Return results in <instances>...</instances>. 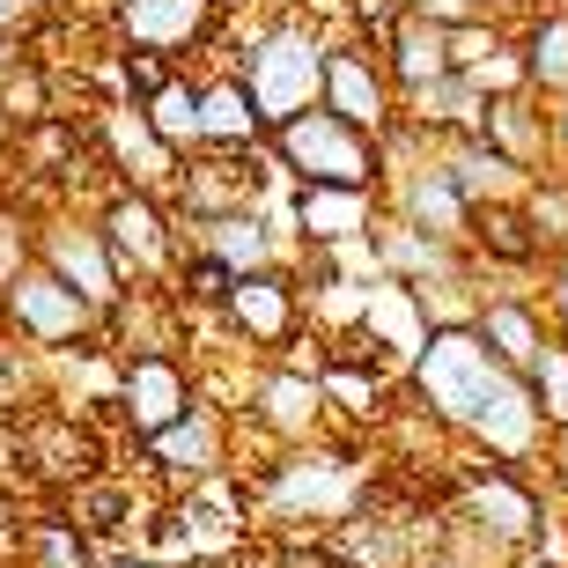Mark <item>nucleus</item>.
<instances>
[{"label": "nucleus", "instance_id": "c9c22d12", "mask_svg": "<svg viewBox=\"0 0 568 568\" xmlns=\"http://www.w3.org/2000/svg\"><path fill=\"white\" fill-rule=\"evenodd\" d=\"M111 568H155V561H111Z\"/></svg>", "mask_w": 568, "mask_h": 568}, {"label": "nucleus", "instance_id": "473e14b6", "mask_svg": "<svg viewBox=\"0 0 568 568\" xmlns=\"http://www.w3.org/2000/svg\"><path fill=\"white\" fill-rule=\"evenodd\" d=\"M163 82H170V67L155 60V52H126V89L141 97V104H148V97H155Z\"/></svg>", "mask_w": 568, "mask_h": 568}, {"label": "nucleus", "instance_id": "ddd939ff", "mask_svg": "<svg viewBox=\"0 0 568 568\" xmlns=\"http://www.w3.org/2000/svg\"><path fill=\"white\" fill-rule=\"evenodd\" d=\"M192 377L178 369V355H133L126 377H119V414H126V428L141 443H155L163 428H178L192 414Z\"/></svg>", "mask_w": 568, "mask_h": 568}, {"label": "nucleus", "instance_id": "6e6552de", "mask_svg": "<svg viewBox=\"0 0 568 568\" xmlns=\"http://www.w3.org/2000/svg\"><path fill=\"white\" fill-rule=\"evenodd\" d=\"M384 222V192H339V185H295L288 230L303 252H347V244H369Z\"/></svg>", "mask_w": 568, "mask_h": 568}, {"label": "nucleus", "instance_id": "b1692460", "mask_svg": "<svg viewBox=\"0 0 568 568\" xmlns=\"http://www.w3.org/2000/svg\"><path fill=\"white\" fill-rule=\"evenodd\" d=\"M377 60H384V74H392V89H399V97H414V89H428V82H443V74H450V30L406 16L399 30L377 44Z\"/></svg>", "mask_w": 568, "mask_h": 568}, {"label": "nucleus", "instance_id": "5701e85b", "mask_svg": "<svg viewBox=\"0 0 568 568\" xmlns=\"http://www.w3.org/2000/svg\"><path fill=\"white\" fill-rule=\"evenodd\" d=\"M517 60H525V89L539 104L568 97V8H531V22L517 30Z\"/></svg>", "mask_w": 568, "mask_h": 568}, {"label": "nucleus", "instance_id": "bb28decb", "mask_svg": "<svg viewBox=\"0 0 568 568\" xmlns=\"http://www.w3.org/2000/svg\"><path fill=\"white\" fill-rule=\"evenodd\" d=\"M141 111V126L155 133V141L170 148V155H185V148H200V82H185V74H170L148 104H133Z\"/></svg>", "mask_w": 568, "mask_h": 568}, {"label": "nucleus", "instance_id": "c85d7f7f", "mask_svg": "<svg viewBox=\"0 0 568 568\" xmlns=\"http://www.w3.org/2000/svg\"><path fill=\"white\" fill-rule=\"evenodd\" d=\"M525 384H531V406H539L547 436H561L568 428V339H547V355H539V369Z\"/></svg>", "mask_w": 568, "mask_h": 568}, {"label": "nucleus", "instance_id": "a878e982", "mask_svg": "<svg viewBox=\"0 0 568 568\" xmlns=\"http://www.w3.org/2000/svg\"><path fill=\"white\" fill-rule=\"evenodd\" d=\"M200 148H266V126H258V111L236 74L200 82Z\"/></svg>", "mask_w": 568, "mask_h": 568}, {"label": "nucleus", "instance_id": "0eeeda50", "mask_svg": "<svg viewBox=\"0 0 568 568\" xmlns=\"http://www.w3.org/2000/svg\"><path fill=\"white\" fill-rule=\"evenodd\" d=\"M97 236H104L119 281H163L178 266V230H170L163 200H148V192H111V207L97 214Z\"/></svg>", "mask_w": 568, "mask_h": 568}, {"label": "nucleus", "instance_id": "4be33fe9", "mask_svg": "<svg viewBox=\"0 0 568 568\" xmlns=\"http://www.w3.org/2000/svg\"><path fill=\"white\" fill-rule=\"evenodd\" d=\"M148 458L163 465V473H178V480L207 487L222 465H230V428H222V414L214 406H192L178 428H163V436L148 443Z\"/></svg>", "mask_w": 568, "mask_h": 568}, {"label": "nucleus", "instance_id": "f3484780", "mask_svg": "<svg viewBox=\"0 0 568 568\" xmlns=\"http://www.w3.org/2000/svg\"><path fill=\"white\" fill-rule=\"evenodd\" d=\"M252 414H258V428L274 443H311L317 436V422H325V384L311 377V369H266V377L252 384Z\"/></svg>", "mask_w": 568, "mask_h": 568}, {"label": "nucleus", "instance_id": "aec40b11", "mask_svg": "<svg viewBox=\"0 0 568 568\" xmlns=\"http://www.w3.org/2000/svg\"><path fill=\"white\" fill-rule=\"evenodd\" d=\"M436 163H443V178L465 192V207H473V214H480V207H517V200L531 192L525 170H509L503 155L480 141V133H473V141H443Z\"/></svg>", "mask_w": 568, "mask_h": 568}, {"label": "nucleus", "instance_id": "2eb2a0df", "mask_svg": "<svg viewBox=\"0 0 568 568\" xmlns=\"http://www.w3.org/2000/svg\"><path fill=\"white\" fill-rule=\"evenodd\" d=\"M214 8L222 0H119V30H126V52H155V60H178L185 44H200L214 30Z\"/></svg>", "mask_w": 568, "mask_h": 568}, {"label": "nucleus", "instance_id": "f257e3e1", "mask_svg": "<svg viewBox=\"0 0 568 568\" xmlns=\"http://www.w3.org/2000/svg\"><path fill=\"white\" fill-rule=\"evenodd\" d=\"M325 44L333 38H325L317 22H295V16L252 38L236 82H244V97H252V111H258L266 133L288 126V119H303V111H317V89H325Z\"/></svg>", "mask_w": 568, "mask_h": 568}, {"label": "nucleus", "instance_id": "dca6fc26", "mask_svg": "<svg viewBox=\"0 0 568 568\" xmlns=\"http://www.w3.org/2000/svg\"><path fill=\"white\" fill-rule=\"evenodd\" d=\"M222 317H230L252 347H288L295 325H303V288H295L288 274H252V281H236V288H230Z\"/></svg>", "mask_w": 568, "mask_h": 568}, {"label": "nucleus", "instance_id": "1a4fd4ad", "mask_svg": "<svg viewBox=\"0 0 568 568\" xmlns=\"http://www.w3.org/2000/svg\"><path fill=\"white\" fill-rule=\"evenodd\" d=\"M473 333H480V347L503 362L509 377H531L539 355H547V339H554V325H547V303L531 288H495V295H480Z\"/></svg>", "mask_w": 568, "mask_h": 568}, {"label": "nucleus", "instance_id": "9b49d317", "mask_svg": "<svg viewBox=\"0 0 568 568\" xmlns=\"http://www.w3.org/2000/svg\"><path fill=\"white\" fill-rule=\"evenodd\" d=\"M480 141L503 155L509 170H525L531 185L561 170L554 155V111L531 97V89H509V97H487V119H480Z\"/></svg>", "mask_w": 568, "mask_h": 568}, {"label": "nucleus", "instance_id": "423d86ee", "mask_svg": "<svg viewBox=\"0 0 568 568\" xmlns=\"http://www.w3.org/2000/svg\"><path fill=\"white\" fill-rule=\"evenodd\" d=\"M0 317H8L30 347H74L82 333H97V311H89L60 274H44V266H22V274L0 281Z\"/></svg>", "mask_w": 568, "mask_h": 568}, {"label": "nucleus", "instance_id": "39448f33", "mask_svg": "<svg viewBox=\"0 0 568 568\" xmlns=\"http://www.w3.org/2000/svg\"><path fill=\"white\" fill-rule=\"evenodd\" d=\"M317 111H333L339 126L369 133V141H384V133L399 126V89H392V74H384L377 44H362V38H333L325 44V89H317Z\"/></svg>", "mask_w": 568, "mask_h": 568}, {"label": "nucleus", "instance_id": "20e7f679", "mask_svg": "<svg viewBox=\"0 0 568 568\" xmlns=\"http://www.w3.org/2000/svg\"><path fill=\"white\" fill-rule=\"evenodd\" d=\"M295 185H339V192H384V141L339 126L333 111H303L266 133Z\"/></svg>", "mask_w": 568, "mask_h": 568}, {"label": "nucleus", "instance_id": "f8f14e48", "mask_svg": "<svg viewBox=\"0 0 568 568\" xmlns=\"http://www.w3.org/2000/svg\"><path fill=\"white\" fill-rule=\"evenodd\" d=\"M192 222H214V214H258V192H266V155L258 148H207V163H192L178 178Z\"/></svg>", "mask_w": 568, "mask_h": 568}, {"label": "nucleus", "instance_id": "72a5a7b5", "mask_svg": "<svg viewBox=\"0 0 568 568\" xmlns=\"http://www.w3.org/2000/svg\"><path fill=\"white\" fill-rule=\"evenodd\" d=\"M30 22H38V0H0V38H16Z\"/></svg>", "mask_w": 568, "mask_h": 568}, {"label": "nucleus", "instance_id": "a211bd4d", "mask_svg": "<svg viewBox=\"0 0 568 568\" xmlns=\"http://www.w3.org/2000/svg\"><path fill=\"white\" fill-rule=\"evenodd\" d=\"M480 119H487V97L465 74H443V82H428V89H414V97H399V126H414L428 148H443V141H473L480 133Z\"/></svg>", "mask_w": 568, "mask_h": 568}, {"label": "nucleus", "instance_id": "6ab92c4d", "mask_svg": "<svg viewBox=\"0 0 568 568\" xmlns=\"http://www.w3.org/2000/svg\"><path fill=\"white\" fill-rule=\"evenodd\" d=\"M192 252L214 258L222 274L252 281V274H281V244L266 230V214H214V222H192Z\"/></svg>", "mask_w": 568, "mask_h": 568}, {"label": "nucleus", "instance_id": "393cba45", "mask_svg": "<svg viewBox=\"0 0 568 568\" xmlns=\"http://www.w3.org/2000/svg\"><path fill=\"white\" fill-rule=\"evenodd\" d=\"M104 133H111V155H119V178H126V192H148V200H155V192L178 178V155H170V148L141 126V111H133V104L111 111Z\"/></svg>", "mask_w": 568, "mask_h": 568}, {"label": "nucleus", "instance_id": "7c9ffc66", "mask_svg": "<svg viewBox=\"0 0 568 568\" xmlns=\"http://www.w3.org/2000/svg\"><path fill=\"white\" fill-rule=\"evenodd\" d=\"M30 547H38L44 568H97V561H89V547L74 539V525H30Z\"/></svg>", "mask_w": 568, "mask_h": 568}, {"label": "nucleus", "instance_id": "cd10ccee", "mask_svg": "<svg viewBox=\"0 0 568 568\" xmlns=\"http://www.w3.org/2000/svg\"><path fill=\"white\" fill-rule=\"evenodd\" d=\"M525 222H531V236H539L547 258L568 252V170H554V178H539L525 192Z\"/></svg>", "mask_w": 568, "mask_h": 568}, {"label": "nucleus", "instance_id": "f03ea898", "mask_svg": "<svg viewBox=\"0 0 568 568\" xmlns=\"http://www.w3.org/2000/svg\"><path fill=\"white\" fill-rule=\"evenodd\" d=\"M509 369L480 347V333L473 325H443V333H428V347L414 355V369H406V384H414V399H422V414L443 428V436H458L480 422V406L495 399V384H503Z\"/></svg>", "mask_w": 568, "mask_h": 568}, {"label": "nucleus", "instance_id": "e433bc0d", "mask_svg": "<svg viewBox=\"0 0 568 568\" xmlns=\"http://www.w3.org/2000/svg\"><path fill=\"white\" fill-rule=\"evenodd\" d=\"M422 568H443V561H422Z\"/></svg>", "mask_w": 568, "mask_h": 568}, {"label": "nucleus", "instance_id": "7ed1b4c3", "mask_svg": "<svg viewBox=\"0 0 568 568\" xmlns=\"http://www.w3.org/2000/svg\"><path fill=\"white\" fill-rule=\"evenodd\" d=\"M458 517L480 525L503 554H531L561 509H554V487H539V473H517V465H495L473 450V458H458Z\"/></svg>", "mask_w": 568, "mask_h": 568}, {"label": "nucleus", "instance_id": "f704fd0d", "mask_svg": "<svg viewBox=\"0 0 568 568\" xmlns=\"http://www.w3.org/2000/svg\"><path fill=\"white\" fill-rule=\"evenodd\" d=\"M547 111H554V155H561V170H568V97L547 104Z\"/></svg>", "mask_w": 568, "mask_h": 568}, {"label": "nucleus", "instance_id": "2f4dec72", "mask_svg": "<svg viewBox=\"0 0 568 568\" xmlns=\"http://www.w3.org/2000/svg\"><path fill=\"white\" fill-rule=\"evenodd\" d=\"M547 325H554V339H568V252L561 258H547Z\"/></svg>", "mask_w": 568, "mask_h": 568}, {"label": "nucleus", "instance_id": "412c9836", "mask_svg": "<svg viewBox=\"0 0 568 568\" xmlns=\"http://www.w3.org/2000/svg\"><path fill=\"white\" fill-rule=\"evenodd\" d=\"M465 258H473V274H539L547 252H539V236L525 222V200L517 207H480L473 214V236H465Z\"/></svg>", "mask_w": 568, "mask_h": 568}, {"label": "nucleus", "instance_id": "c756f323", "mask_svg": "<svg viewBox=\"0 0 568 568\" xmlns=\"http://www.w3.org/2000/svg\"><path fill=\"white\" fill-rule=\"evenodd\" d=\"M414 22H436V30H465V22H487L495 0H399Z\"/></svg>", "mask_w": 568, "mask_h": 568}, {"label": "nucleus", "instance_id": "4c0bfd02", "mask_svg": "<svg viewBox=\"0 0 568 568\" xmlns=\"http://www.w3.org/2000/svg\"><path fill=\"white\" fill-rule=\"evenodd\" d=\"M38 8H52V0H38Z\"/></svg>", "mask_w": 568, "mask_h": 568}, {"label": "nucleus", "instance_id": "4468645a", "mask_svg": "<svg viewBox=\"0 0 568 568\" xmlns=\"http://www.w3.org/2000/svg\"><path fill=\"white\" fill-rule=\"evenodd\" d=\"M281 517H311V525H339L347 509H355V465L347 458H288L274 465V480H266Z\"/></svg>", "mask_w": 568, "mask_h": 568}, {"label": "nucleus", "instance_id": "9d476101", "mask_svg": "<svg viewBox=\"0 0 568 568\" xmlns=\"http://www.w3.org/2000/svg\"><path fill=\"white\" fill-rule=\"evenodd\" d=\"M38 266H44V274H60L97 317L119 311V295H126V281H119V266H111L97 222H52V230L38 236Z\"/></svg>", "mask_w": 568, "mask_h": 568}]
</instances>
